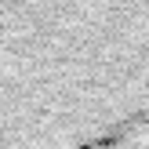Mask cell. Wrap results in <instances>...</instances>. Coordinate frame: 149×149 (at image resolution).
<instances>
[{"mask_svg":"<svg viewBox=\"0 0 149 149\" xmlns=\"http://www.w3.org/2000/svg\"><path fill=\"white\" fill-rule=\"evenodd\" d=\"M0 149H149V0H0Z\"/></svg>","mask_w":149,"mask_h":149,"instance_id":"obj_1","label":"cell"}]
</instances>
